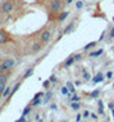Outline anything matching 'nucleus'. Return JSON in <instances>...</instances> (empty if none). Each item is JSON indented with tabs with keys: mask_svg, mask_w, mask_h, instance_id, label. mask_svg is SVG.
Segmentation results:
<instances>
[{
	"mask_svg": "<svg viewBox=\"0 0 114 122\" xmlns=\"http://www.w3.org/2000/svg\"><path fill=\"white\" fill-rule=\"evenodd\" d=\"M62 8H63V4H62L60 0H51V3H50V12L58 13V12L62 10Z\"/></svg>",
	"mask_w": 114,
	"mask_h": 122,
	"instance_id": "f257e3e1",
	"label": "nucleus"
},
{
	"mask_svg": "<svg viewBox=\"0 0 114 122\" xmlns=\"http://www.w3.org/2000/svg\"><path fill=\"white\" fill-rule=\"evenodd\" d=\"M0 64L3 66L4 71H8V70H10V68L14 67L15 62H14V59H12V58H6V59H4V61H3Z\"/></svg>",
	"mask_w": 114,
	"mask_h": 122,
	"instance_id": "f03ea898",
	"label": "nucleus"
},
{
	"mask_svg": "<svg viewBox=\"0 0 114 122\" xmlns=\"http://www.w3.org/2000/svg\"><path fill=\"white\" fill-rule=\"evenodd\" d=\"M51 39V31H49V30H45V31L41 32V36H40V41L42 44H48L49 41H50Z\"/></svg>",
	"mask_w": 114,
	"mask_h": 122,
	"instance_id": "7ed1b4c3",
	"label": "nucleus"
},
{
	"mask_svg": "<svg viewBox=\"0 0 114 122\" xmlns=\"http://www.w3.org/2000/svg\"><path fill=\"white\" fill-rule=\"evenodd\" d=\"M13 10V3L12 1H5L1 6V12L3 13H10Z\"/></svg>",
	"mask_w": 114,
	"mask_h": 122,
	"instance_id": "20e7f679",
	"label": "nucleus"
},
{
	"mask_svg": "<svg viewBox=\"0 0 114 122\" xmlns=\"http://www.w3.org/2000/svg\"><path fill=\"white\" fill-rule=\"evenodd\" d=\"M104 78H105V76H104L101 72H97V73L94 76L91 80H92V84H99V82H103Z\"/></svg>",
	"mask_w": 114,
	"mask_h": 122,
	"instance_id": "39448f33",
	"label": "nucleus"
},
{
	"mask_svg": "<svg viewBox=\"0 0 114 122\" xmlns=\"http://www.w3.org/2000/svg\"><path fill=\"white\" fill-rule=\"evenodd\" d=\"M42 49V44L41 42H35L33 45H32V49H31V51L33 53V54H36V53H38Z\"/></svg>",
	"mask_w": 114,
	"mask_h": 122,
	"instance_id": "423d86ee",
	"label": "nucleus"
},
{
	"mask_svg": "<svg viewBox=\"0 0 114 122\" xmlns=\"http://www.w3.org/2000/svg\"><path fill=\"white\" fill-rule=\"evenodd\" d=\"M103 53H104V49L100 48V49H97V50L90 51V53H89V57H99V55H101Z\"/></svg>",
	"mask_w": 114,
	"mask_h": 122,
	"instance_id": "0eeeda50",
	"label": "nucleus"
},
{
	"mask_svg": "<svg viewBox=\"0 0 114 122\" xmlns=\"http://www.w3.org/2000/svg\"><path fill=\"white\" fill-rule=\"evenodd\" d=\"M8 41V36L4 32V30H0V44H5Z\"/></svg>",
	"mask_w": 114,
	"mask_h": 122,
	"instance_id": "6e6552de",
	"label": "nucleus"
},
{
	"mask_svg": "<svg viewBox=\"0 0 114 122\" xmlns=\"http://www.w3.org/2000/svg\"><path fill=\"white\" fill-rule=\"evenodd\" d=\"M74 62H76V59H74V55H71L69 58H67V61L64 62V67H69V66H72Z\"/></svg>",
	"mask_w": 114,
	"mask_h": 122,
	"instance_id": "1a4fd4ad",
	"label": "nucleus"
},
{
	"mask_svg": "<svg viewBox=\"0 0 114 122\" xmlns=\"http://www.w3.org/2000/svg\"><path fill=\"white\" fill-rule=\"evenodd\" d=\"M66 86L68 87V90H69V93L72 94V95H73V94H76V87H74V85L72 84V82L68 81L67 84H66Z\"/></svg>",
	"mask_w": 114,
	"mask_h": 122,
	"instance_id": "9d476101",
	"label": "nucleus"
},
{
	"mask_svg": "<svg viewBox=\"0 0 114 122\" xmlns=\"http://www.w3.org/2000/svg\"><path fill=\"white\" fill-rule=\"evenodd\" d=\"M73 28H74V23H73V22H71V23L64 28V34H71V32L73 31Z\"/></svg>",
	"mask_w": 114,
	"mask_h": 122,
	"instance_id": "9b49d317",
	"label": "nucleus"
},
{
	"mask_svg": "<svg viewBox=\"0 0 114 122\" xmlns=\"http://www.w3.org/2000/svg\"><path fill=\"white\" fill-rule=\"evenodd\" d=\"M68 15H69V12H67V10H66V12H62V13H60V15H59V18H58V21L63 22L64 19L68 17Z\"/></svg>",
	"mask_w": 114,
	"mask_h": 122,
	"instance_id": "f8f14e48",
	"label": "nucleus"
},
{
	"mask_svg": "<svg viewBox=\"0 0 114 122\" xmlns=\"http://www.w3.org/2000/svg\"><path fill=\"white\" fill-rule=\"evenodd\" d=\"M9 95H12V89L10 87H5V90L1 93V97H4V98H6V97H9Z\"/></svg>",
	"mask_w": 114,
	"mask_h": 122,
	"instance_id": "ddd939ff",
	"label": "nucleus"
},
{
	"mask_svg": "<svg viewBox=\"0 0 114 122\" xmlns=\"http://www.w3.org/2000/svg\"><path fill=\"white\" fill-rule=\"evenodd\" d=\"M96 44H97L96 41H94V42H89L87 45H85L83 50H89V49H92V48H95V46H96Z\"/></svg>",
	"mask_w": 114,
	"mask_h": 122,
	"instance_id": "4468645a",
	"label": "nucleus"
},
{
	"mask_svg": "<svg viewBox=\"0 0 114 122\" xmlns=\"http://www.w3.org/2000/svg\"><path fill=\"white\" fill-rule=\"evenodd\" d=\"M71 108L74 109V111H77V109H80V108H81V104L78 103V102H72V103H71Z\"/></svg>",
	"mask_w": 114,
	"mask_h": 122,
	"instance_id": "2eb2a0df",
	"label": "nucleus"
},
{
	"mask_svg": "<svg viewBox=\"0 0 114 122\" xmlns=\"http://www.w3.org/2000/svg\"><path fill=\"white\" fill-rule=\"evenodd\" d=\"M83 72V80L85 81H90L91 80V76H90V73H89V72H87V71H82Z\"/></svg>",
	"mask_w": 114,
	"mask_h": 122,
	"instance_id": "dca6fc26",
	"label": "nucleus"
},
{
	"mask_svg": "<svg viewBox=\"0 0 114 122\" xmlns=\"http://www.w3.org/2000/svg\"><path fill=\"white\" fill-rule=\"evenodd\" d=\"M8 81V75H0V84H5Z\"/></svg>",
	"mask_w": 114,
	"mask_h": 122,
	"instance_id": "f3484780",
	"label": "nucleus"
},
{
	"mask_svg": "<svg viewBox=\"0 0 114 122\" xmlns=\"http://www.w3.org/2000/svg\"><path fill=\"white\" fill-rule=\"evenodd\" d=\"M32 73H33V68L27 70V71H26V73H24V76H23V78H28L30 76H32Z\"/></svg>",
	"mask_w": 114,
	"mask_h": 122,
	"instance_id": "a211bd4d",
	"label": "nucleus"
},
{
	"mask_svg": "<svg viewBox=\"0 0 114 122\" xmlns=\"http://www.w3.org/2000/svg\"><path fill=\"white\" fill-rule=\"evenodd\" d=\"M83 5H85V3L82 1V0H78V1L76 3V8L78 9V10H81V9L83 8Z\"/></svg>",
	"mask_w": 114,
	"mask_h": 122,
	"instance_id": "6ab92c4d",
	"label": "nucleus"
},
{
	"mask_svg": "<svg viewBox=\"0 0 114 122\" xmlns=\"http://www.w3.org/2000/svg\"><path fill=\"white\" fill-rule=\"evenodd\" d=\"M99 95H100V90H97V89H96V90H94L92 93L90 94V97H91V98H97Z\"/></svg>",
	"mask_w": 114,
	"mask_h": 122,
	"instance_id": "aec40b11",
	"label": "nucleus"
},
{
	"mask_svg": "<svg viewBox=\"0 0 114 122\" xmlns=\"http://www.w3.org/2000/svg\"><path fill=\"white\" fill-rule=\"evenodd\" d=\"M40 103H41V99L40 98H36V99H33V100H32L31 105H32V107H35V105H38Z\"/></svg>",
	"mask_w": 114,
	"mask_h": 122,
	"instance_id": "412c9836",
	"label": "nucleus"
},
{
	"mask_svg": "<svg viewBox=\"0 0 114 122\" xmlns=\"http://www.w3.org/2000/svg\"><path fill=\"white\" fill-rule=\"evenodd\" d=\"M30 112H31V107H26L24 109H23V113H22V116H24V117H26L28 113H30Z\"/></svg>",
	"mask_w": 114,
	"mask_h": 122,
	"instance_id": "4be33fe9",
	"label": "nucleus"
},
{
	"mask_svg": "<svg viewBox=\"0 0 114 122\" xmlns=\"http://www.w3.org/2000/svg\"><path fill=\"white\" fill-rule=\"evenodd\" d=\"M62 94H63V95H68V94H69V90H68L67 86H63V87H62Z\"/></svg>",
	"mask_w": 114,
	"mask_h": 122,
	"instance_id": "5701e85b",
	"label": "nucleus"
},
{
	"mask_svg": "<svg viewBox=\"0 0 114 122\" xmlns=\"http://www.w3.org/2000/svg\"><path fill=\"white\" fill-rule=\"evenodd\" d=\"M91 116V112L90 111H83V113H82V117L83 118H87V117H90Z\"/></svg>",
	"mask_w": 114,
	"mask_h": 122,
	"instance_id": "b1692460",
	"label": "nucleus"
},
{
	"mask_svg": "<svg viewBox=\"0 0 114 122\" xmlns=\"http://www.w3.org/2000/svg\"><path fill=\"white\" fill-rule=\"evenodd\" d=\"M106 78H109V80H110V78H113V71H106Z\"/></svg>",
	"mask_w": 114,
	"mask_h": 122,
	"instance_id": "393cba45",
	"label": "nucleus"
},
{
	"mask_svg": "<svg viewBox=\"0 0 114 122\" xmlns=\"http://www.w3.org/2000/svg\"><path fill=\"white\" fill-rule=\"evenodd\" d=\"M74 59H76V62H80L82 59V54H74Z\"/></svg>",
	"mask_w": 114,
	"mask_h": 122,
	"instance_id": "a878e982",
	"label": "nucleus"
},
{
	"mask_svg": "<svg viewBox=\"0 0 114 122\" xmlns=\"http://www.w3.org/2000/svg\"><path fill=\"white\" fill-rule=\"evenodd\" d=\"M109 37H110V39H114V27L110 28V31H109Z\"/></svg>",
	"mask_w": 114,
	"mask_h": 122,
	"instance_id": "bb28decb",
	"label": "nucleus"
},
{
	"mask_svg": "<svg viewBox=\"0 0 114 122\" xmlns=\"http://www.w3.org/2000/svg\"><path fill=\"white\" fill-rule=\"evenodd\" d=\"M51 98V93H48L46 95H45V100H44V103H48V100Z\"/></svg>",
	"mask_w": 114,
	"mask_h": 122,
	"instance_id": "cd10ccee",
	"label": "nucleus"
},
{
	"mask_svg": "<svg viewBox=\"0 0 114 122\" xmlns=\"http://www.w3.org/2000/svg\"><path fill=\"white\" fill-rule=\"evenodd\" d=\"M71 99H72V102H78V100H80V98H78L76 94H73V95H72V98H71Z\"/></svg>",
	"mask_w": 114,
	"mask_h": 122,
	"instance_id": "c85d7f7f",
	"label": "nucleus"
},
{
	"mask_svg": "<svg viewBox=\"0 0 114 122\" xmlns=\"http://www.w3.org/2000/svg\"><path fill=\"white\" fill-rule=\"evenodd\" d=\"M5 87H6V86H5V84H0V94H1L3 91L5 90Z\"/></svg>",
	"mask_w": 114,
	"mask_h": 122,
	"instance_id": "c756f323",
	"label": "nucleus"
},
{
	"mask_svg": "<svg viewBox=\"0 0 114 122\" xmlns=\"http://www.w3.org/2000/svg\"><path fill=\"white\" fill-rule=\"evenodd\" d=\"M81 118H82V114L78 113L77 116H76V122H80V121H81Z\"/></svg>",
	"mask_w": 114,
	"mask_h": 122,
	"instance_id": "7c9ffc66",
	"label": "nucleus"
},
{
	"mask_svg": "<svg viewBox=\"0 0 114 122\" xmlns=\"http://www.w3.org/2000/svg\"><path fill=\"white\" fill-rule=\"evenodd\" d=\"M49 85H50V80H48V81H44V87L46 89V87H49Z\"/></svg>",
	"mask_w": 114,
	"mask_h": 122,
	"instance_id": "2f4dec72",
	"label": "nucleus"
},
{
	"mask_svg": "<svg viewBox=\"0 0 114 122\" xmlns=\"http://www.w3.org/2000/svg\"><path fill=\"white\" fill-rule=\"evenodd\" d=\"M90 117L92 118L94 121H96V120H97V114H96V113H91V116H90Z\"/></svg>",
	"mask_w": 114,
	"mask_h": 122,
	"instance_id": "473e14b6",
	"label": "nucleus"
},
{
	"mask_svg": "<svg viewBox=\"0 0 114 122\" xmlns=\"http://www.w3.org/2000/svg\"><path fill=\"white\" fill-rule=\"evenodd\" d=\"M97 107H99V108H104V104H103V102H101V100L97 102Z\"/></svg>",
	"mask_w": 114,
	"mask_h": 122,
	"instance_id": "72a5a7b5",
	"label": "nucleus"
},
{
	"mask_svg": "<svg viewBox=\"0 0 114 122\" xmlns=\"http://www.w3.org/2000/svg\"><path fill=\"white\" fill-rule=\"evenodd\" d=\"M97 112H99L100 116H103V114H104V108H99V109H97Z\"/></svg>",
	"mask_w": 114,
	"mask_h": 122,
	"instance_id": "f704fd0d",
	"label": "nucleus"
},
{
	"mask_svg": "<svg viewBox=\"0 0 114 122\" xmlns=\"http://www.w3.org/2000/svg\"><path fill=\"white\" fill-rule=\"evenodd\" d=\"M109 108H110V109H114V102H112V103H109Z\"/></svg>",
	"mask_w": 114,
	"mask_h": 122,
	"instance_id": "c9c22d12",
	"label": "nucleus"
},
{
	"mask_svg": "<svg viewBox=\"0 0 114 122\" xmlns=\"http://www.w3.org/2000/svg\"><path fill=\"white\" fill-rule=\"evenodd\" d=\"M24 121H26V120H24V116H22V117L19 118V120H18L17 122H24Z\"/></svg>",
	"mask_w": 114,
	"mask_h": 122,
	"instance_id": "e433bc0d",
	"label": "nucleus"
},
{
	"mask_svg": "<svg viewBox=\"0 0 114 122\" xmlns=\"http://www.w3.org/2000/svg\"><path fill=\"white\" fill-rule=\"evenodd\" d=\"M50 81H53V82H54V81H57V78H55V76H54V75L50 77Z\"/></svg>",
	"mask_w": 114,
	"mask_h": 122,
	"instance_id": "4c0bfd02",
	"label": "nucleus"
},
{
	"mask_svg": "<svg viewBox=\"0 0 114 122\" xmlns=\"http://www.w3.org/2000/svg\"><path fill=\"white\" fill-rule=\"evenodd\" d=\"M80 85H81V81H76V82H74V86H80Z\"/></svg>",
	"mask_w": 114,
	"mask_h": 122,
	"instance_id": "58836bf2",
	"label": "nucleus"
},
{
	"mask_svg": "<svg viewBox=\"0 0 114 122\" xmlns=\"http://www.w3.org/2000/svg\"><path fill=\"white\" fill-rule=\"evenodd\" d=\"M3 72H4V68H3V66H1V64H0V75H1V73H3Z\"/></svg>",
	"mask_w": 114,
	"mask_h": 122,
	"instance_id": "ea45409f",
	"label": "nucleus"
},
{
	"mask_svg": "<svg viewBox=\"0 0 114 122\" xmlns=\"http://www.w3.org/2000/svg\"><path fill=\"white\" fill-rule=\"evenodd\" d=\"M51 109H57V105H55V104H51Z\"/></svg>",
	"mask_w": 114,
	"mask_h": 122,
	"instance_id": "a19ab883",
	"label": "nucleus"
},
{
	"mask_svg": "<svg viewBox=\"0 0 114 122\" xmlns=\"http://www.w3.org/2000/svg\"><path fill=\"white\" fill-rule=\"evenodd\" d=\"M72 1L73 0H67V4H72Z\"/></svg>",
	"mask_w": 114,
	"mask_h": 122,
	"instance_id": "79ce46f5",
	"label": "nucleus"
},
{
	"mask_svg": "<svg viewBox=\"0 0 114 122\" xmlns=\"http://www.w3.org/2000/svg\"><path fill=\"white\" fill-rule=\"evenodd\" d=\"M112 116L114 117V109H112Z\"/></svg>",
	"mask_w": 114,
	"mask_h": 122,
	"instance_id": "37998d69",
	"label": "nucleus"
},
{
	"mask_svg": "<svg viewBox=\"0 0 114 122\" xmlns=\"http://www.w3.org/2000/svg\"><path fill=\"white\" fill-rule=\"evenodd\" d=\"M0 112H1V107H0Z\"/></svg>",
	"mask_w": 114,
	"mask_h": 122,
	"instance_id": "c03bdc74",
	"label": "nucleus"
},
{
	"mask_svg": "<svg viewBox=\"0 0 114 122\" xmlns=\"http://www.w3.org/2000/svg\"><path fill=\"white\" fill-rule=\"evenodd\" d=\"M0 98H1V94H0Z\"/></svg>",
	"mask_w": 114,
	"mask_h": 122,
	"instance_id": "a18cd8bd",
	"label": "nucleus"
},
{
	"mask_svg": "<svg viewBox=\"0 0 114 122\" xmlns=\"http://www.w3.org/2000/svg\"><path fill=\"white\" fill-rule=\"evenodd\" d=\"M64 122H67V121H64Z\"/></svg>",
	"mask_w": 114,
	"mask_h": 122,
	"instance_id": "49530a36",
	"label": "nucleus"
}]
</instances>
